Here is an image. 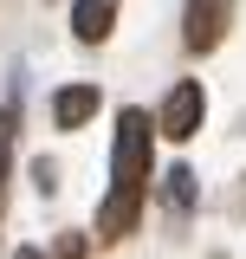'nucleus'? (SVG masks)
I'll return each instance as SVG.
<instances>
[{"mask_svg": "<svg viewBox=\"0 0 246 259\" xmlns=\"http://www.w3.org/2000/svg\"><path fill=\"white\" fill-rule=\"evenodd\" d=\"M162 136H175V143H188L194 130H201V84H175V91L162 97Z\"/></svg>", "mask_w": 246, "mask_h": 259, "instance_id": "obj_3", "label": "nucleus"}, {"mask_svg": "<svg viewBox=\"0 0 246 259\" xmlns=\"http://www.w3.org/2000/svg\"><path fill=\"white\" fill-rule=\"evenodd\" d=\"M110 26H117V0H78V7H71V32H78L85 46L110 39Z\"/></svg>", "mask_w": 246, "mask_h": 259, "instance_id": "obj_4", "label": "nucleus"}, {"mask_svg": "<svg viewBox=\"0 0 246 259\" xmlns=\"http://www.w3.org/2000/svg\"><path fill=\"white\" fill-rule=\"evenodd\" d=\"M52 117H59L65 130H78L85 117H97V91H91V84H65V91L52 97Z\"/></svg>", "mask_w": 246, "mask_h": 259, "instance_id": "obj_5", "label": "nucleus"}, {"mask_svg": "<svg viewBox=\"0 0 246 259\" xmlns=\"http://www.w3.org/2000/svg\"><path fill=\"white\" fill-rule=\"evenodd\" d=\"M227 13H233V0H188V52H214L220 46V32H227Z\"/></svg>", "mask_w": 246, "mask_h": 259, "instance_id": "obj_2", "label": "nucleus"}, {"mask_svg": "<svg viewBox=\"0 0 246 259\" xmlns=\"http://www.w3.org/2000/svg\"><path fill=\"white\" fill-rule=\"evenodd\" d=\"M169 201L175 207H194V168H175L169 175Z\"/></svg>", "mask_w": 246, "mask_h": 259, "instance_id": "obj_7", "label": "nucleus"}, {"mask_svg": "<svg viewBox=\"0 0 246 259\" xmlns=\"http://www.w3.org/2000/svg\"><path fill=\"white\" fill-rule=\"evenodd\" d=\"M13 130H20V110H0V207H7V182H13Z\"/></svg>", "mask_w": 246, "mask_h": 259, "instance_id": "obj_6", "label": "nucleus"}, {"mask_svg": "<svg viewBox=\"0 0 246 259\" xmlns=\"http://www.w3.org/2000/svg\"><path fill=\"white\" fill-rule=\"evenodd\" d=\"M143 182H149V117L143 110H123L117 117V143H110V194L97 207V233L123 240L136 214H143Z\"/></svg>", "mask_w": 246, "mask_h": 259, "instance_id": "obj_1", "label": "nucleus"}]
</instances>
